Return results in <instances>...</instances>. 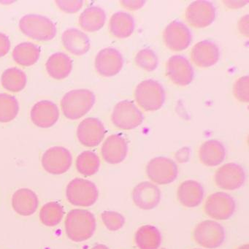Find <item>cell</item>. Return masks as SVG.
<instances>
[{"label": "cell", "instance_id": "4316f807", "mask_svg": "<svg viewBox=\"0 0 249 249\" xmlns=\"http://www.w3.org/2000/svg\"><path fill=\"white\" fill-rule=\"evenodd\" d=\"M106 21V12L97 6L87 8L79 17L80 26L83 30L89 33H94L103 28Z\"/></svg>", "mask_w": 249, "mask_h": 249}, {"label": "cell", "instance_id": "ac0fdd59", "mask_svg": "<svg viewBox=\"0 0 249 249\" xmlns=\"http://www.w3.org/2000/svg\"><path fill=\"white\" fill-rule=\"evenodd\" d=\"M32 122L40 128H50L57 122L59 110L57 106L49 100H42L36 103L30 113Z\"/></svg>", "mask_w": 249, "mask_h": 249}, {"label": "cell", "instance_id": "7a4b0ae2", "mask_svg": "<svg viewBox=\"0 0 249 249\" xmlns=\"http://www.w3.org/2000/svg\"><path fill=\"white\" fill-rule=\"evenodd\" d=\"M95 101V95L90 90H72L62 97L61 107L67 119L77 120L90 111Z\"/></svg>", "mask_w": 249, "mask_h": 249}, {"label": "cell", "instance_id": "7bdbcfd3", "mask_svg": "<svg viewBox=\"0 0 249 249\" xmlns=\"http://www.w3.org/2000/svg\"></svg>", "mask_w": 249, "mask_h": 249}, {"label": "cell", "instance_id": "74e56055", "mask_svg": "<svg viewBox=\"0 0 249 249\" xmlns=\"http://www.w3.org/2000/svg\"><path fill=\"white\" fill-rule=\"evenodd\" d=\"M11 49V41L6 35L0 33V57L5 56Z\"/></svg>", "mask_w": 249, "mask_h": 249}, {"label": "cell", "instance_id": "9c48e42d", "mask_svg": "<svg viewBox=\"0 0 249 249\" xmlns=\"http://www.w3.org/2000/svg\"><path fill=\"white\" fill-rule=\"evenodd\" d=\"M72 157L69 150L62 146L49 148L42 157V166L52 175H62L71 168Z\"/></svg>", "mask_w": 249, "mask_h": 249}, {"label": "cell", "instance_id": "d4e9b609", "mask_svg": "<svg viewBox=\"0 0 249 249\" xmlns=\"http://www.w3.org/2000/svg\"><path fill=\"white\" fill-rule=\"evenodd\" d=\"M46 71L53 79L62 80L68 77L72 70V61L66 53H53L46 63Z\"/></svg>", "mask_w": 249, "mask_h": 249}, {"label": "cell", "instance_id": "ba28073f", "mask_svg": "<svg viewBox=\"0 0 249 249\" xmlns=\"http://www.w3.org/2000/svg\"><path fill=\"white\" fill-rule=\"evenodd\" d=\"M146 173L148 178L160 185L169 184L178 176V167L173 160L166 157H156L147 164Z\"/></svg>", "mask_w": 249, "mask_h": 249}, {"label": "cell", "instance_id": "52a82bcc", "mask_svg": "<svg viewBox=\"0 0 249 249\" xmlns=\"http://www.w3.org/2000/svg\"><path fill=\"white\" fill-rule=\"evenodd\" d=\"M143 119L142 112L129 100L117 103L111 116L113 124L124 130H130L138 127L142 123Z\"/></svg>", "mask_w": 249, "mask_h": 249}, {"label": "cell", "instance_id": "9a60e30c", "mask_svg": "<svg viewBox=\"0 0 249 249\" xmlns=\"http://www.w3.org/2000/svg\"><path fill=\"white\" fill-rule=\"evenodd\" d=\"M124 65L122 53L113 48L100 51L95 58V68L102 76L109 78L117 75Z\"/></svg>", "mask_w": 249, "mask_h": 249}, {"label": "cell", "instance_id": "277c9868", "mask_svg": "<svg viewBox=\"0 0 249 249\" xmlns=\"http://www.w3.org/2000/svg\"><path fill=\"white\" fill-rule=\"evenodd\" d=\"M135 100L145 111L160 110L165 101L162 86L154 80H146L138 84L135 91Z\"/></svg>", "mask_w": 249, "mask_h": 249}, {"label": "cell", "instance_id": "484cf974", "mask_svg": "<svg viewBox=\"0 0 249 249\" xmlns=\"http://www.w3.org/2000/svg\"><path fill=\"white\" fill-rule=\"evenodd\" d=\"M135 30V21L130 14L118 12L112 16L110 20V30L114 37L126 38L132 36Z\"/></svg>", "mask_w": 249, "mask_h": 249}, {"label": "cell", "instance_id": "f1b7e54d", "mask_svg": "<svg viewBox=\"0 0 249 249\" xmlns=\"http://www.w3.org/2000/svg\"><path fill=\"white\" fill-rule=\"evenodd\" d=\"M40 56V49L34 43L25 42L17 45L13 52V58L18 65L24 67L34 65Z\"/></svg>", "mask_w": 249, "mask_h": 249}, {"label": "cell", "instance_id": "3957f363", "mask_svg": "<svg viewBox=\"0 0 249 249\" xmlns=\"http://www.w3.org/2000/svg\"><path fill=\"white\" fill-rule=\"evenodd\" d=\"M19 27L27 37L38 41L52 40L56 35L54 23L47 17L36 14L23 17L19 21Z\"/></svg>", "mask_w": 249, "mask_h": 249}, {"label": "cell", "instance_id": "30bf717a", "mask_svg": "<svg viewBox=\"0 0 249 249\" xmlns=\"http://www.w3.org/2000/svg\"><path fill=\"white\" fill-rule=\"evenodd\" d=\"M235 211L234 199L228 194L216 192L207 198L205 212L207 215L215 220H227Z\"/></svg>", "mask_w": 249, "mask_h": 249}, {"label": "cell", "instance_id": "8d00e7d4", "mask_svg": "<svg viewBox=\"0 0 249 249\" xmlns=\"http://www.w3.org/2000/svg\"><path fill=\"white\" fill-rule=\"evenodd\" d=\"M57 6L64 12L68 14H75L78 12L84 5V2L81 0H75V1H62L58 0L56 1Z\"/></svg>", "mask_w": 249, "mask_h": 249}, {"label": "cell", "instance_id": "7402d4cb", "mask_svg": "<svg viewBox=\"0 0 249 249\" xmlns=\"http://www.w3.org/2000/svg\"><path fill=\"white\" fill-rule=\"evenodd\" d=\"M177 196L179 202L183 206L195 208L199 206L203 200V187L196 180H185L179 186Z\"/></svg>", "mask_w": 249, "mask_h": 249}, {"label": "cell", "instance_id": "44dd1931", "mask_svg": "<svg viewBox=\"0 0 249 249\" xmlns=\"http://www.w3.org/2000/svg\"><path fill=\"white\" fill-rule=\"evenodd\" d=\"M39 200L36 192L27 188L18 189L12 196V206L14 211L22 215L30 216L38 208Z\"/></svg>", "mask_w": 249, "mask_h": 249}, {"label": "cell", "instance_id": "cb8c5ba5", "mask_svg": "<svg viewBox=\"0 0 249 249\" xmlns=\"http://www.w3.org/2000/svg\"><path fill=\"white\" fill-rule=\"evenodd\" d=\"M225 157L226 150L224 145L215 140L206 141L199 148V160L202 164L208 167L219 165Z\"/></svg>", "mask_w": 249, "mask_h": 249}, {"label": "cell", "instance_id": "83f0119b", "mask_svg": "<svg viewBox=\"0 0 249 249\" xmlns=\"http://www.w3.org/2000/svg\"><path fill=\"white\" fill-rule=\"evenodd\" d=\"M135 240L138 249H158L161 243V233L154 226H142L137 230Z\"/></svg>", "mask_w": 249, "mask_h": 249}, {"label": "cell", "instance_id": "d6986e66", "mask_svg": "<svg viewBox=\"0 0 249 249\" xmlns=\"http://www.w3.org/2000/svg\"><path fill=\"white\" fill-rule=\"evenodd\" d=\"M101 153L106 162L110 164H119L127 156V141L120 135H110L103 143Z\"/></svg>", "mask_w": 249, "mask_h": 249}, {"label": "cell", "instance_id": "f35d334b", "mask_svg": "<svg viewBox=\"0 0 249 249\" xmlns=\"http://www.w3.org/2000/svg\"><path fill=\"white\" fill-rule=\"evenodd\" d=\"M122 5L130 11H136L145 5V1H122Z\"/></svg>", "mask_w": 249, "mask_h": 249}, {"label": "cell", "instance_id": "2e32d148", "mask_svg": "<svg viewBox=\"0 0 249 249\" xmlns=\"http://www.w3.org/2000/svg\"><path fill=\"white\" fill-rule=\"evenodd\" d=\"M167 75L172 82L180 87H186L194 79V70L186 58L179 55L171 56L167 61Z\"/></svg>", "mask_w": 249, "mask_h": 249}, {"label": "cell", "instance_id": "ab89813d", "mask_svg": "<svg viewBox=\"0 0 249 249\" xmlns=\"http://www.w3.org/2000/svg\"><path fill=\"white\" fill-rule=\"evenodd\" d=\"M239 30L243 36H249V15H246L239 22Z\"/></svg>", "mask_w": 249, "mask_h": 249}, {"label": "cell", "instance_id": "6da1fadb", "mask_svg": "<svg viewBox=\"0 0 249 249\" xmlns=\"http://www.w3.org/2000/svg\"><path fill=\"white\" fill-rule=\"evenodd\" d=\"M65 226L70 240L77 243L86 241L95 231V217L87 210L73 209L67 215Z\"/></svg>", "mask_w": 249, "mask_h": 249}, {"label": "cell", "instance_id": "1f68e13d", "mask_svg": "<svg viewBox=\"0 0 249 249\" xmlns=\"http://www.w3.org/2000/svg\"><path fill=\"white\" fill-rule=\"evenodd\" d=\"M100 167V158L92 151H84L77 158V170L83 176H91L96 174L99 171Z\"/></svg>", "mask_w": 249, "mask_h": 249}, {"label": "cell", "instance_id": "ffe728a7", "mask_svg": "<svg viewBox=\"0 0 249 249\" xmlns=\"http://www.w3.org/2000/svg\"><path fill=\"white\" fill-rule=\"evenodd\" d=\"M191 56L196 66L210 68L218 62L220 56L219 49L211 40H202L194 46Z\"/></svg>", "mask_w": 249, "mask_h": 249}, {"label": "cell", "instance_id": "5bb4252c", "mask_svg": "<svg viewBox=\"0 0 249 249\" xmlns=\"http://www.w3.org/2000/svg\"><path fill=\"white\" fill-rule=\"evenodd\" d=\"M106 135V129L101 121L96 118H87L78 125L77 137L83 145L89 148L97 146Z\"/></svg>", "mask_w": 249, "mask_h": 249}, {"label": "cell", "instance_id": "836d02e7", "mask_svg": "<svg viewBox=\"0 0 249 249\" xmlns=\"http://www.w3.org/2000/svg\"><path fill=\"white\" fill-rule=\"evenodd\" d=\"M135 63L141 69L151 72L155 71L159 65V59L154 51L150 49H142L137 53Z\"/></svg>", "mask_w": 249, "mask_h": 249}, {"label": "cell", "instance_id": "603a6c76", "mask_svg": "<svg viewBox=\"0 0 249 249\" xmlns=\"http://www.w3.org/2000/svg\"><path fill=\"white\" fill-rule=\"evenodd\" d=\"M62 43L67 51L75 56H82L89 51V37L77 29H68L62 36Z\"/></svg>", "mask_w": 249, "mask_h": 249}, {"label": "cell", "instance_id": "e0dca14e", "mask_svg": "<svg viewBox=\"0 0 249 249\" xmlns=\"http://www.w3.org/2000/svg\"><path fill=\"white\" fill-rule=\"evenodd\" d=\"M132 199L142 210H152L160 204L161 192L158 186L148 181L141 182L134 188Z\"/></svg>", "mask_w": 249, "mask_h": 249}, {"label": "cell", "instance_id": "d6a6232c", "mask_svg": "<svg viewBox=\"0 0 249 249\" xmlns=\"http://www.w3.org/2000/svg\"><path fill=\"white\" fill-rule=\"evenodd\" d=\"M19 112V103L14 96L0 94V123H8L16 119Z\"/></svg>", "mask_w": 249, "mask_h": 249}, {"label": "cell", "instance_id": "8992f818", "mask_svg": "<svg viewBox=\"0 0 249 249\" xmlns=\"http://www.w3.org/2000/svg\"><path fill=\"white\" fill-rule=\"evenodd\" d=\"M193 236L199 246L205 249H213L220 247L224 243L225 231L219 223L205 220L196 226Z\"/></svg>", "mask_w": 249, "mask_h": 249}, {"label": "cell", "instance_id": "4fadbf2b", "mask_svg": "<svg viewBox=\"0 0 249 249\" xmlns=\"http://www.w3.org/2000/svg\"><path fill=\"white\" fill-rule=\"evenodd\" d=\"M166 46L173 52H182L192 43V36L189 29L180 21H172L163 34Z\"/></svg>", "mask_w": 249, "mask_h": 249}, {"label": "cell", "instance_id": "f546056e", "mask_svg": "<svg viewBox=\"0 0 249 249\" xmlns=\"http://www.w3.org/2000/svg\"><path fill=\"white\" fill-rule=\"evenodd\" d=\"M2 87L11 92H19L25 88L27 75L24 71L17 68H11L4 71L1 77Z\"/></svg>", "mask_w": 249, "mask_h": 249}, {"label": "cell", "instance_id": "b9f144b4", "mask_svg": "<svg viewBox=\"0 0 249 249\" xmlns=\"http://www.w3.org/2000/svg\"><path fill=\"white\" fill-rule=\"evenodd\" d=\"M236 249H249V244L242 245Z\"/></svg>", "mask_w": 249, "mask_h": 249}, {"label": "cell", "instance_id": "d590c367", "mask_svg": "<svg viewBox=\"0 0 249 249\" xmlns=\"http://www.w3.org/2000/svg\"><path fill=\"white\" fill-rule=\"evenodd\" d=\"M249 78L248 75L241 77L236 81L233 87L234 97L241 103H249Z\"/></svg>", "mask_w": 249, "mask_h": 249}, {"label": "cell", "instance_id": "7c38bea8", "mask_svg": "<svg viewBox=\"0 0 249 249\" xmlns=\"http://www.w3.org/2000/svg\"><path fill=\"white\" fill-rule=\"evenodd\" d=\"M246 173L241 166L236 163H227L215 172L216 186L224 190H236L245 183Z\"/></svg>", "mask_w": 249, "mask_h": 249}, {"label": "cell", "instance_id": "e575fe53", "mask_svg": "<svg viewBox=\"0 0 249 249\" xmlns=\"http://www.w3.org/2000/svg\"><path fill=\"white\" fill-rule=\"evenodd\" d=\"M102 221L110 231H118L124 225V215L114 211H105L101 214Z\"/></svg>", "mask_w": 249, "mask_h": 249}, {"label": "cell", "instance_id": "8fae6325", "mask_svg": "<svg viewBox=\"0 0 249 249\" xmlns=\"http://www.w3.org/2000/svg\"><path fill=\"white\" fill-rule=\"evenodd\" d=\"M215 8L208 1H195L189 5L186 11V18L189 25L195 28H205L215 19Z\"/></svg>", "mask_w": 249, "mask_h": 249}, {"label": "cell", "instance_id": "4dcf8cb0", "mask_svg": "<svg viewBox=\"0 0 249 249\" xmlns=\"http://www.w3.org/2000/svg\"><path fill=\"white\" fill-rule=\"evenodd\" d=\"M65 211L63 207L56 202L45 204L40 211V220L46 227H54L62 221Z\"/></svg>", "mask_w": 249, "mask_h": 249}, {"label": "cell", "instance_id": "60d3db41", "mask_svg": "<svg viewBox=\"0 0 249 249\" xmlns=\"http://www.w3.org/2000/svg\"><path fill=\"white\" fill-rule=\"evenodd\" d=\"M91 249H109L106 245L98 244L96 245L95 246L92 248Z\"/></svg>", "mask_w": 249, "mask_h": 249}, {"label": "cell", "instance_id": "5b68a950", "mask_svg": "<svg viewBox=\"0 0 249 249\" xmlns=\"http://www.w3.org/2000/svg\"><path fill=\"white\" fill-rule=\"evenodd\" d=\"M66 196L68 202L74 206L90 207L97 202L99 191L90 180L75 178L67 186Z\"/></svg>", "mask_w": 249, "mask_h": 249}]
</instances>
